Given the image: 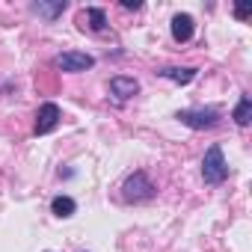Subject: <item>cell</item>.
<instances>
[{
	"instance_id": "cell-1",
	"label": "cell",
	"mask_w": 252,
	"mask_h": 252,
	"mask_svg": "<svg viewBox=\"0 0 252 252\" xmlns=\"http://www.w3.org/2000/svg\"><path fill=\"white\" fill-rule=\"evenodd\" d=\"M155 193H158V187L152 184V178L143 169L128 175L122 184V199L125 202H149V199H155Z\"/></svg>"
},
{
	"instance_id": "cell-2",
	"label": "cell",
	"mask_w": 252,
	"mask_h": 252,
	"mask_svg": "<svg viewBox=\"0 0 252 252\" xmlns=\"http://www.w3.org/2000/svg\"><path fill=\"white\" fill-rule=\"evenodd\" d=\"M202 178H205V184H222L228 178V163H225L220 146H211L205 152V158H202Z\"/></svg>"
},
{
	"instance_id": "cell-3",
	"label": "cell",
	"mask_w": 252,
	"mask_h": 252,
	"mask_svg": "<svg viewBox=\"0 0 252 252\" xmlns=\"http://www.w3.org/2000/svg\"><path fill=\"white\" fill-rule=\"evenodd\" d=\"M175 119L181 125H187V128L193 131H208V128H217L220 125V113L211 110V107H190V110H178Z\"/></svg>"
},
{
	"instance_id": "cell-4",
	"label": "cell",
	"mask_w": 252,
	"mask_h": 252,
	"mask_svg": "<svg viewBox=\"0 0 252 252\" xmlns=\"http://www.w3.org/2000/svg\"><path fill=\"white\" fill-rule=\"evenodd\" d=\"M54 65L63 68V71H68V74H77V71H89V68L95 65V57H89V54H83V51H63V54L54 60Z\"/></svg>"
},
{
	"instance_id": "cell-5",
	"label": "cell",
	"mask_w": 252,
	"mask_h": 252,
	"mask_svg": "<svg viewBox=\"0 0 252 252\" xmlns=\"http://www.w3.org/2000/svg\"><path fill=\"white\" fill-rule=\"evenodd\" d=\"M60 119H63V113H60V107L54 104V101H45L42 107H39V113H36V125H33V131L42 137V134H51L57 125H60Z\"/></svg>"
},
{
	"instance_id": "cell-6",
	"label": "cell",
	"mask_w": 252,
	"mask_h": 252,
	"mask_svg": "<svg viewBox=\"0 0 252 252\" xmlns=\"http://www.w3.org/2000/svg\"><path fill=\"white\" fill-rule=\"evenodd\" d=\"M193 33H196V21H193V15H187V12L172 15V39H175V42H190Z\"/></svg>"
},
{
	"instance_id": "cell-7",
	"label": "cell",
	"mask_w": 252,
	"mask_h": 252,
	"mask_svg": "<svg viewBox=\"0 0 252 252\" xmlns=\"http://www.w3.org/2000/svg\"><path fill=\"white\" fill-rule=\"evenodd\" d=\"M137 92H140V83H137L134 77H122V74H119V77L110 80V95L119 98V101H128V98H134Z\"/></svg>"
},
{
	"instance_id": "cell-8",
	"label": "cell",
	"mask_w": 252,
	"mask_h": 252,
	"mask_svg": "<svg viewBox=\"0 0 252 252\" xmlns=\"http://www.w3.org/2000/svg\"><path fill=\"white\" fill-rule=\"evenodd\" d=\"M86 21H89V30L92 33H104V27H107V15L98 6H86L80 12V27H86Z\"/></svg>"
},
{
	"instance_id": "cell-9",
	"label": "cell",
	"mask_w": 252,
	"mask_h": 252,
	"mask_svg": "<svg viewBox=\"0 0 252 252\" xmlns=\"http://www.w3.org/2000/svg\"><path fill=\"white\" fill-rule=\"evenodd\" d=\"M158 74H160V77H166V80H172V83H178V86H187V83H193V80H196L199 68H190V65H184V68H160Z\"/></svg>"
},
{
	"instance_id": "cell-10",
	"label": "cell",
	"mask_w": 252,
	"mask_h": 252,
	"mask_svg": "<svg viewBox=\"0 0 252 252\" xmlns=\"http://www.w3.org/2000/svg\"><path fill=\"white\" fill-rule=\"evenodd\" d=\"M65 0H54V3H45V0H39V3H33L30 9L36 12V15H42V18H48V21H54V18H60L63 12H65Z\"/></svg>"
},
{
	"instance_id": "cell-11",
	"label": "cell",
	"mask_w": 252,
	"mask_h": 252,
	"mask_svg": "<svg viewBox=\"0 0 252 252\" xmlns=\"http://www.w3.org/2000/svg\"><path fill=\"white\" fill-rule=\"evenodd\" d=\"M74 211H77V202H74L71 196H57V199L51 202V214H54V217H60V220L74 217Z\"/></svg>"
},
{
	"instance_id": "cell-12",
	"label": "cell",
	"mask_w": 252,
	"mask_h": 252,
	"mask_svg": "<svg viewBox=\"0 0 252 252\" xmlns=\"http://www.w3.org/2000/svg\"><path fill=\"white\" fill-rule=\"evenodd\" d=\"M231 119L240 125V128H246V125H249V119H252V98H249V95H240V101H237Z\"/></svg>"
},
{
	"instance_id": "cell-13",
	"label": "cell",
	"mask_w": 252,
	"mask_h": 252,
	"mask_svg": "<svg viewBox=\"0 0 252 252\" xmlns=\"http://www.w3.org/2000/svg\"><path fill=\"white\" fill-rule=\"evenodd\" d=\"M234 15H237V18H249V15H252V6H246V3H237V6H234Z\"/></svg>"
},
{
	"instance_id": "cell-14",
	"label": "cell",
	"mask_w": 252,
	"mask_h": 252,
	"mask_svg": "<svg viewBox=\"0 0 252 252\" xmlns=\"http://www.w3.org/2000/svg\"><path fill=\"white\" fill-rule=\"evenodd\" d=\"M140 6H143V3H140V0H125V3H122V9H134V12H137Z\"/></svg>"
}]
</instances>
